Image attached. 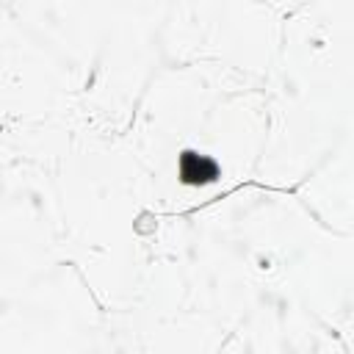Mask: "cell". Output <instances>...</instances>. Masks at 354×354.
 <instances>
[{
    "instance_id": "obj_1",
    "label": "cell",
    "mask_w": 354,
    "mask_h": 354,
    "mask_svg": "<svg viewBox=\"0 0 354 354\" xmlns=\"http://www.w3.org/2000/svg\"><path fill=\"white\" fill-rule=\"evenodd\" d=\"M180 171H183V180H188V183H207L216 177V163L207 158H199L194 152H185Z\"/></svg>"
}]
</instances>
